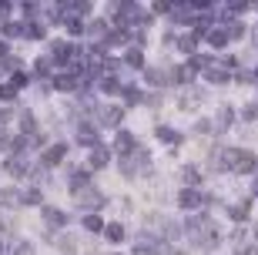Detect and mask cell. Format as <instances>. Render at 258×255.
<instances>
[{
  "label": "cell",
  "mask_w": 258,
  "mask_h": 255,
  "mask_svg": "<svg viewBox=\"0 0 258 255\" xmlns=\"http://www.w3.org/2000/svg\"><path fill=\"white\" fill-rule=\"evenodd\" d=\"M4 71H14V74H20V71H24V64H20L17 57H4Z\"/></svg>",
  "instance_id": "836d02e7"
},
{
  "label": "cell",
  "mask_w": 258,
  "mask_h": 255,
  "mask_svg": "<svg viewBox=\"0 0 258 255\" xmlns=\"http://www.w3.org/2000/svg\"><path fill=\"white\" fill-rule=\"evenodd\" d=\"M208 40L215 44V47H225V44H228V34H225V30H211Z\"/></svg>",
  "instance_id": "4dcf8cb0"
},
{
  "label": "cell",
  "mask_w": 258,
  "mask_h": 255,
  "mask_svg": "<svg viewBox=\"0 0 258 255\" xmlns=\"http://www.w3.org/2000/svg\"><path fill=\"white\" fill-rule=\"evenodd\" d=\"M231 168L241 171V175L251 171V168H255V155H251V151H235V165H231Z\"/></svg>",
  "instance_id": "8fae6325"
},
{
  "label": "cell",
  "mask_w": 258,
  "mask_h": 255,
  "mask_svg": "<svg viewBox=\"0 0 258 255\" xmlns=\"http://www.w3.org/2000/svg\"><path fill=\"white\" fill-rule=\"evenodd\" d=\"M188 235H191V242L198 248H215L218 245V228H215V222H211L208 215H195L191 222H188Z\"/></svg>",
  "instance_id": "6da1fadb"
},
{
  "label": "cell",
  "mask_w": 258,
  "mask_h": 255,
  "mask_svg": "<svg viewBox=\"0 0 258 255\" xmlns=\"http://www.w3.org/2000/svg\"><path fill=\"white\" fill-rule=\"evenodd\" d=\"M0 97H4V101H14V97H17V87H4Z\"/></svg>",
  "instance_id": "f6af8a7d"
},
{
  "label": "cell",
  "mask_w": 258,
  "mask_h": 255,
  "mask_svg": "<svg viewBox=\"0 0 258 255\" xmlns=\"http://www.w3.org/2000/svg\"><path fill=\"white\" fill-rule=\"evenodd\" d=\"M158 138L161 141H168V144H178L181 138H178V131H171V128H158Z\"/></svg>",
  "instance_id": "4316f807"
},
{
  "label": "cell",
  "mask_w": 258,
  "mask_h": 255,
  "mask_svg": "<svg viewBox=\"0 0 258 255\" xmlns=\"http://www.w3.org/2000/svg\"><path fill=\"white\" fill-rule=\"evenodd\" d=\"M94 121L97 124H107V128H114V124H121V108H111V104H104V108H94Z\"/></svg>",
  "instance_id": "8992f818"
},
{
  "label": "cell",
  "mask_w": 258,
  "mask_h": 255,
  "mask_svg": "<svg viewBox=\"0 0 258 255\" xmlns=\"http://www.w3.org/2000/svg\"><path fill=\"white\" fill-rule=\"evenodd\" d=\"M0 255H4V245H0Z\"/></svg>",
  "instance_id": "816d5d0a"
},
{
  "label": "cell",
  "mask_w": 258,
  "mask_h": 255,
  "mask_svg": "<svg viewBox=\"0 0 258 255\" xmlns=\"http://www.w3.org/2000/svg\"><path fill=\"white\" fill-rule=\"evenodd\" d=\"M178 201H181L184 208H198V205H201V201H205V198H201L198 191H191V188H184L181 195H178Z\"/></svg>",
  "instance_id": "5bb4252c"
},
{
  "label": "cell",
  "mask_w": 258,
  "mask_h": 255,
  "mask_svg": "<svg viewBox=\"0 0 258 255\" xmlns=\"http://www.w3.org/2000/svg\"><path fill=\"white\" fill-rule=\"evenodd\" d=\"M181 235V232H178V225H174V222H168V225H164V238H178Z\"/></svg>",
  "instance_id": "60d3db41"
},
{
  "label": "cell",
  "mask_w": 258,
  "mask_h": 255,
  "mask_svg": "<svg viewBox=\"0 0 258 255\" xmlns=\"http://www.w3.org/2000/svg\"><path fill=\"white\" fill-rule=\"evenodd\" d=\"M44 222H47L50 228H64L67 225V215H64V212H57V208H44Z\"/></svg>",
  "instance_id": "4fadbf2b"
},
{
  "label": "cell",
  "mask_w": 258,
  "mask_h": 255,
  "mask_svg": "<svg viewBox=\"0 0 258 255\" xmlns=\"http://www.w3.org/2000/svg\"><path fill=\"white\" fill-rule=\"evenodd\" d=\"M20 128H24V134H37V128H34V114L30 111L20 114Z\"/></svg>",
  "instance_id": "d4e9b609"
},
{
  "label": "cell",
  "mask_w": 258,
  "mask_h": 255,
  "mask_svg": "<svg viewBox=\"0 0 258 255\" xmlns=\"http://www.w3.org/2000/svg\"><path fill=\"white\" fill-rule=\"evenodd\" d=\"M24 37H44V24H34V20H30V24H24Z\"/></svg>",
  "instance_id": "cb8c5ba5"
},
{
  "label": "cell",
  "mask_w": 258,
  "mask_h": 255,
  "mask_svg": "<svg viewBox=\"0 0 258 255\" xmlns=\"http://www.w3.org/2000/svg\"><path fill=\"white\" fill-rule=\"evenodd\" d=\"M144 165H148V151H144V148H134L131 155H124V158L117 161V168H121V175H124V178H134Z\"/></svg>",
  "instance_id": "7a4b0ae2"
},
{
  "label": "cell",
  "mask_w": 258,
  "mask_h": 255,
  "mask_svg": "<svg viewBox=\"0 0 258 255\" xmlns=\"http://www.w3.org/2000/svg\"><path fill=\"white\" fill-rule=\"evenodd\" d=\"M27 81H30V77L24 74V71H20V74H14V87H24V84H27Z\"/></svg>",
  "instance_id": "bcb514c9"
},
{
  "label": "cell",
  "mask_w": 258,
  "mask_h": 255,
  "mask_svg": "<svg viewBox=\"0 0 258 255\" xmlns=\"http://www.w3.org/2000/svg\"><path fill=\"white\" fill-rule=\"evenodd\" d=\"M14 255H34V245H30V242H20V245H17V252H14Z\"/></svg>",
  "instance_id": "b9f144b4"
},
{
  "label": "cell",
  "mask_w": 258,
  "mask_h": 255,
  "mask_svg": "<svg viewBox=\"0 0 258 255\" xmlns=\"http://www.w3.org/2000/svg\"><path fill=\"white\" fill-rule=\"evenodd\" d=\"M34 74H37V77L50 74V57H37V61H34Z\"/></svg>",
  "instance_id": "7402d4cb"
},
{
  "label": "cell",
  "mask_w": 258,
  "mask_h": 255,
  "mask_svg": "<svg viewBox=\"0 0 258 255\" xmlns=\"http://www.w3.org/2000/svg\"><path fill=\"white\" fill-rule=\"evenodd\" d=\"M124 101H127V104H138V101H141L138 87H124Z\"/></svg>",
  "instance_id": "74e56055"
},
{
  "label": "cell",
  "mask_w": 258,
  "mask_h": 255,
  "mask_svg": "<svg viewBox=\"0 0 258 255\" xmlns=\"http://www.w3.org/2000/svg\"><path fill=\"white\" fill-rule=\"evenodd\" d=\"M201 104V91H188V94L181 97V108L184 111H191V108H198Z\"/></svg>",
  "instance_id": "d6986e66"
},
{
  "label": "cell",
  "mask_w": 258,
  "mask_h": 255,
  "mask_svg": "<svg viewBox=\"0 0 258 255\" xmlns=\"http://www.w3.org/2000/svg\"><path fill=\"white\" fill-rule=\"evenodd\" d=\"M107 161H111V148H104V144H97L94 151H91V168H104Z\"/></svg>",
  "instance_id": "7c38bea8"
},
{
  "label": "cell",
  "mask_w": 258,
  "mask_h": 255,
  "mask_svg": "<svg viewBox=\"0 0 258 255\" xmlns=\"http://www.w3.org/2000/svg\"><path fill=\"white\" fill-rule=\"evenodd\" d=\"M141 61H144V57H141V47H131L124 54V64H131V67H141Z\"/></svg>",
  "instance_id": "484cf974"
},
{
  "label": "cell",
  "mask_w": 258,
  "mask_h": 255,
  "mask_svg": "<svg viewBox=\"0 0 258 255\" xmlns=\"http://www.w3.org/2000/svg\"><path fill=\"white\" fill-rule=\"evenodd\" d=\"M228 124H231V108H228V104H225V108H218V128H221V131H225Z\"/></svg>",
  "instance_id": "f546056e"
},
{
  "label": "cell",
  "mask_w": 258,
  "mask_h": 255,
  "mask_svg": "<svg viewBox=\"0 0 258 255\" xmlns=\"http://www.w3.org/2000/svg\"><path fill=\"white\" fill-rule=\"evenodd\" d=\"M0 201L10 205V208H17L20 201H24V195H20V191H0Z\"/></svg>",
  "instance_id": "ffe728a7"
},
{
  "label": "cell",
  "mask_w": 258,
  "mask_h": 255,
  "mask_svg": "<svg viewBox=\"0 0 258 255\" xmlns=\"http://www.w3.org/2000/svg\"><path fill=\"white\" fill-rule=\"evenodd\" d=\"M4 34L7 37H24V24H4Z\"/></svg>",
  "instance_id": "d6a6232c"
},
{
  "label": "cell",
  "mask_w": 258,
  "mask_h": 255,
  "mask_svg": "<svg viewBox=\"0 0 258 255\" xmlns=\"http://www.w3.org/2000/svg\"><path fill=\"white\" fill-rule=\"evenodd\" d=\"M251 37H255V44H258V27H255V30H251Z\"/></svg>",
  "instance_id": "681fc988"
},
{
  "label": "cell",
  "mask_w": 258,
  "mask_h": 255,
  "mask_svg": "<svg viewBox=\"0 0 258 255\" xmlns=\"http://www.w3.org/2000/svg\"><path fill=\"white\" fill-rule=\"evenodd\" d=\"M241 114H245V121H255V118H258V104H245V111H241Z\"/></svg>",
  "instance_id": "f35d334b"
},
{
  "label": "cell",
  "mask_w": 258,
  "mask_h": 255,
  "mask_svg": "<svg viewBox=\"0 0 258 255\" xmlns=\"http://www.w3.org/2000/svg\"><path fill=\"white\" fill-rule=\"evenodd\" d=\"M67 30H71V34H84V24H81V20H67Z\"/></svg>",
  "instance_id": "ab89813d"
},
{
  "label": "cell",
  "mask_w": 258,
  "mask_h": 255,
  "mask_svg": "<svg viewBox=\"0 0 258 255\" xmlns=\"http://www.w3.org/2000/svg\"><path fill=\"white\" fill-rule=\"evenodd\" d=\"M77 201H81V208H84V212H97V208L104 205V195H101L94 185H87V188L77 195Z\"/></svg>",
  "instance_id": "5b68a950"
},
{
  "label": "cell",
  "mask_w": 258,
  "mask_h": 255,
  "mask_svg": "<svg viewBox=\"0 0 258 255\" xmlns=\"http://www.w3.org/2000/svg\"><path fill=\"white\" fill-rule=\"evenodd\" d=\"M255 238H258V225H255Z\"/></svg>",
  "instance_id": "f907efd6"
},
{
  "label": "cell",
  "mask_w": 258,
  "mask_h": 255,
  "mask_svg": "<svg viewBox=\"0 0 258 255\" xmlns=\"http://www.w3.org/2000/svg\"><path fill=\"white\" fill-rule=\"evenodd\" d=\"M4 171H7V175H10V178H24V175H27V161H24V158H20V155H14V158H7V161H4Z\"/></svg>",
  "instance_id": "52a82bcc"
},
{
  "label": "cell",
  "mask_w": 258,
  "mask_h": 255,
  "mask_svg": "<svg viewBox=\"0 0 258 255\" xmlns=\"http://www.w3.org/2000/svg\"><path fill=\"white\" fill-rule=\"evenodd\" d=\"M235 151H238V148H215V151L208 155V168H211V171L231 168V165H235Z\"/></svg>",
  "instance_id": "277c9868"
},
{
  "label": "cell",
  "mask_w": 258,
  "mask_h": 255,
  "mask_svg": "<svg viewBox=\"0 0 258 255\" xmlns=\"http://www.w3.org/2000/svg\"><path fill=\"white\" fill-rule=\"evenodd\" d=\"M195 128H198V134H208V131H211V121H198Z\"/></svg>",
  "instance_id": "7dc6e473"
},
{
  "label": "cell",
  "mask_w": 258,
  "mask_h": 255,
  "mask_svg": "<svg viewBox=\"0 0 258 255\" xmlns=\"http://www.w3.org/2000/svg\"><path fill=\"white\" fill-rule=\"evenodd\" d=\"M228 215L235 218V222H245V218H248V205H231Z\"/></svg>",
  "instance_id": "83f0119b"
},
{
  "label": "cell",
  "mask_w": 258,
  "mask_h": 255,
  "mask_svg": "<svg viewBox=\"0 0 258 255\" xmlns=\"http://www.w3.org/2000/svg\"><path fill=\"white\" fill-rule=\"evenodd\" d=\"M178 47H181V50H188V54H191V50L198 47V34H184V37H181V44H178Z\"/></svg>",
  "instance_id": "f1b7e54d"
},
{
  "label": "cell",
  "mask_w": 258,
  "mask_h": 255,
  "mask_svg": "<svg viewBox=\"0 0 258 255\" xmlns=\"http://www.w3.org/2000/svg\"><path fill=\"white\" fill-rule=\"evenodd\" d=\"M181 181H184V185H198V181H201L198 168H191V165H184V168H181Z\"/></svg>",
  "instance_id": "ac0fdd59"
},
{
  "label": "cell",
  "mask_w": 258,
  "mask_h": 255,
  "mask_svg": "<svg viewBox=\"0 0 258 255\" xmlns=\"http://www.w3.org/2000/svg\"><path fill=\"white\" fill-rule=\"evenodd\" d=\"M60 248H64V252L71 255V252H74V238H71V235H64V238H60Z\"/></svg>",
  "instance_id": "ee69618b"
},
{
  "label": "cell",
  "mask_w": 258,
  "mask_h": 255,
  "mask_svg": "<svg viewBox=\"0 0 258 255\" xmlns=\"http://www.w3.org/2000/svg\"><path fill=\"white\" fill-rule=\"evenodd\" d=\"M144 81L154 84V87L174 84V81H178V67H168V71H164V67H148V71H144Z\"/></svg>",
  "instance_id": "3957f363"
},
{
  "label": "cell",
  "mask_w": 258,
  "mask_h": 255,
  "mask_svg": "<svg viewBox=\"0 0 258 255\" xmlns=\"http://www.w3.org/2000/svg\"><path fill=\"white\" fill-rule=\"evenodd\" d=\"M64 155H67V144H50L47 151H44V165H47V168H54V165H60V161H64Z\"/></svg>",
  "instance_id": "9c48e42d"
},
{
  "label": "cell",
  "mask_w": 258,
  "mask_h": 255,
  "mask_svg": "<svg viewBox=\"0 0 258 255\" xmlns=\"http://www.w3.org/2000/svg\"><path fill=\"white\" fill-rule=\"evenodd\" d=\"M101 87L111 94V91H117V81H114V77H104V81H101Z\"/></svg>",
  "instance_id": "7bdbcfd3"
},
{
  "label": "cell",
  "mask_w": 258,
  "mask_h": 255,
  "mask_svg": "<svg viewBox=\"0 0 258 255\" xmlns=\"http://www.w3.org/2000/svg\"><path fill=\"white\" fill-rule=\"evenodd\" d=\"M114 151L121 155V158L134 151V134H131V131H117V138H114Z\"/></svg>",
  "instance_id": "ba28073f"
},
{
  "label": "cell",
  "mask_w": 258,
  "mask_h": 255,
  "mask_svg": "<svg viewBox=\"0 0 258 255\" xmlns=\"http://www.w3.org/2000/svg\"><path fill=\"white\" fill-rule=\"evenodd\" d=\"M0 57H7V44H0Z\"/></svg>",
  "instance_id": "c3c4849f"
},
{
  "label": "cell",
  "mask_w": 258,
  "mask_h": 255,
  "mask_svg": "<svg viewBox=\"0 0 258 255\" xmlns=\"http://www.w3.org/2000/svg\"><path fill=\"white\" fill-rule=\"evenodd\" d=\"M225 34H228V40L231 37H235V40L245 37V24H238V20H235V24H228V30H225Z\"/></svg>",
  "instance_id": "1f68e13d"
},
{
  "label": "cell",
  "mask_w": 258,
  "mask_h": 255,
  "mask_svg": "<svg viewBox=\"0 0 258 255\" xmlns=\"http://www.w3.org/2000/svg\"><path fill=\"white\" fill-rule=\"evenodd\" d=\"M24 205H40V191H37V188L24 191Z\"/></svg>",
  "instance_id": "d590c367"
},
{
  "label": "cell",
  "mask_w": 258,
  "mask_h": 255,
  "mask_svg": "<svg viewBox=\"0 0 258 255\" xmlns=\"http://www.w3.org/2000/svg\"><path fill=\"white\" fill-rule=\"evenodd\" d=\"M50 54H54V57L60 61V64H64V61H71V57H77V47H74V44H67V40H57V44L50 47Z\"/></svg>",
  "instance_id": "30bf717a"
},
{
  "label": "cell",
  "mask_w": 258,
  "mask_h": 255,
  "mask_svg": "<svg viewBox=\"0 0 258 255\" xmlns=\"http://www.w3.org/2000/svg\"><path fill=\"white\" fill-rule=\"evenodd\" d=\"M84 185H87V171H81V168H77L74 175H71V188H74L77 195H81V191H84Z\"/></svg>",
  "instance_id": "e0dca14e"
},
{
  "label": "cell",
  "mask_w": 258,
  "mask_h": 255,
  "mask_svg": "<svg viewBox=\"0 0 258 255\" xmlns=\"http://www.w3.org/2000/svg\"><path fill=\"white\" fill-rule=\"evenodd\" d=\"M104 235L111 238V242H121V238H124V225H117V222H111V225L104 228Z\"/></svg>",
  "instance_id": "44dd1931"
},
{
  "label": "cell",
  "mask_w": 258,
  "mask_h": 255,
  "mask_svg": "<svg viewBox=\"0 0 258 255\" xmlns=\"http://www.w3.org/2000/svg\"><path fill=\"white\" fill-rule=\"evenodd\" d=\"M84 228H87V232H101V218L87 215V218H84Z\"/></svg>",
  "instance_id": "8d00e7d4"
},
{
  "label": "cell",
  "mask_w": 258,
  "mask_h": 255,
  "mask_svg": "<svg viewBox=\"0 0 258 255\" xmlns=\"http://www.w3.org/2000/svg\"><path fill=\"white\" fill-rule=\"evenodd\" d=\"M211 81V84H225V81H228V71H221L218 64H208V74H205Z\"/></svg>",
  "instance_id": "9a60e30c"
},
{
  "label": "cell",
  "mask_w": 258,
  "mask_h": 255,
  "mask_svg": "<svg viewBox=\"0 0 258 255\" xmlns=\"http://www.w3.org/2000/svg\"><path fill=\"white\" fill-rule=\"evenodd\" d=\"M77 141H81V144H94V148H97V131L84 124V128H77Z\"/></svg>",
  "instance_id": "2e32d148"
},
{
  "label": "cell",
  "mask_w": 258,
  "mask_h": 255,
  "mask_svg": "<svg viewBox=\"0 0 258 255\" xmlns=\"http://www.w3.org/2000/svg\"><path fill=\"white\" fill-rule=\"evenodd\" d=\"M178 81H181V84H191L195 71H191V67H178Z\"/></svg>",
  "instance_id": "e575fe53"
},
{
  "label": "cell",
  "mask_w": 258,
  "mask_h": 255,
  "mask_svg": "<svg viewBox=\"0 0 258 255\" xmlns=\"http://www.w3.org/2000/svg\"><path fill=\"white\" fill-rule=\"evenodd\" d=\"M87 34H91V37H104V40H107V27H104V20H94V24H87Z\"/></svg>",
  "instance_id": "603a6c76"
}]
</instances>
